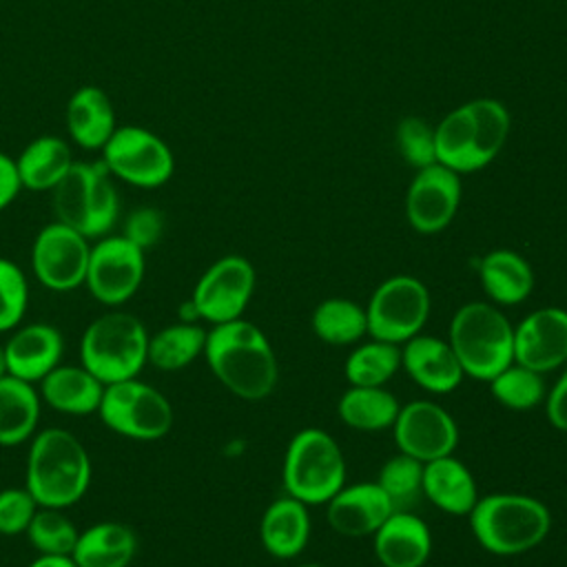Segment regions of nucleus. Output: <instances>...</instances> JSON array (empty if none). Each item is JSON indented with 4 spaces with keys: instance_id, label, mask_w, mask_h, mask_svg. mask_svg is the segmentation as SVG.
Returning a JSON list of instances; mask_svg holds the SVG:
<instances>
[{
    "instance_id": "c85d7f7f",
    "label": "nucleus",
    "mask_w": 567,
    "mask_h": 567,
    "mask_svg": "<svg viewBox=\"0 0 567 567\" xmlns=\"http://www.w3.org/2000/svg\"><path fill=\"white\" fill-rule=\"evenodd\" d=\"M42 399L35 383L18 377L0 379V445L13 447L31 441L40 421Z\"/></svg>"
},
{
    "instance_id": "58836bf2",
    "label": "nucleus",
    "mask_w": 567,
    "mask_h": 567,
    "mask_svg": "<svg viewBox=\"0 0 567 567\" xmlns=\"http://www.w3.org/2000/svg\"><path fill=\"white\" fill-rule=\"evenodd\" d=\"M38 503L27 487H4L0 489V534L18 536L24 534Z\"/></svg>"
},
{
    "instance_id": "a211bd4d",
    "label": "nucleus",
    "mask_w": 567,
    "mask_h": 567,
    "mask_svg": "<svg viewBox=\"0 0 567 567\" xmlns=\"http://www.w3.org/2000/svg\"><path fill=\"white\" fill-rule=\"evenodd\" d=\"M7 370L29 383H40L55 365L62 363L64 337L53 323L35 321L18 326L4 343Z\"/></svg>"
},
{
    "instance_id": "c9c22d12",
    "label": "nucleus",
    "mask_w": 567,
    "mask_h": 567,
    "mask_svg": "<svg viewBox=\"0 0 567 567\" xmlns=\"http://www.w3.org/2000/svg\"><path fill=\"white\" fill-rule=\"evenodd\" d=\"M62 512L64 509H53V507L35 509L24 536L38 554L71 556L80 532Z\"/></svg>"
},
{
    "instance_id": "dca6fc26",
    "label": "nucleus",
    "mask_w": 567,
    "mask_h": 567,
    "mask_svg": "<svg viewBox=\"0 0 567 567\" xmlns=\"http://www.w3.org/2000/svg\"><path fill=\"white\" fill-rule=\"evenodd\" d=\"M461 204V175L434 162L416 171L405 193L408 224L423 235L447 228Z\"/></svg>"
},
{
    "instance_id": "72a5a7b5",
    "label": "nucleus",
    "mask_w": 567,
    "mask_h": 567,
    "mask_svg": "<svg viewBox=\"0 0 567 567\" xmlns=\"http://www.w3.org/2000/svg\"><path fill=\"white\" fill-rule=\"evenodd\" d=\"M394 512H412L423 496V463L399 452L388 458L377 478Z\"/></svg>"
},
{
    "instance_id": "393cba45",
    "label": "nucleus",
    "mask_w": 567,
    "mask_h": 567,
    "mask_svg": "<svg viewBox=\"0 0 567 567\" xmlns=\"http://www.w3.org/2000/svg\"><path fill=\"white\" fill-rule=\"evenodd\" d=\"M423 496L452 516H467L478 501L472 472L452 454L423 463Z\"/></svg>"
},
{
    "instance_id": "4468645a",
    "label": "nucleus",
    "mask_w": 567,
    "mask_h": 567,
    "mask_svg": "<svg viewBox=\"0 0 567 567\" xmlns=\"http://www.w3.org/2000/svg\"><path fill=\"white\" fill-rule=\"evenodd\" d=\"M89 252L91 239L55 219L38 230L31 244V268L44 288L69 292L84 286Z\"/></svg>"
},
{
    "instance_id": "20e7f679",
    "label": "nucleus",
    "mask_w": 567,
    "mask_h": 567,
    "mask_svg": "<svg viewBox=\"0 0 567 567\" xmlns=\"http://www.w3.org/2000/svg\"><path fill=\"white\" fill-rule=\"evenodd\" d=\"M467 516L476 543L496 556H516L534 549L551 527V514L545 503L512 492L478 498Z\"/></svg>"
},
{
    "instance_id": "423d86ee",
    "label": "nucleus",
    "mask_w": 567,
    "mask_h": 567,
    "mask_svg": "<svg viewBox=\"0 0 567 567\" xmlns=\"http://www.w3.org/2000/svg\"><path fill=\"white\" fill-rule=\"evenodd\" d=\"M51 206L58 221L82 233L86 239L109 235L120 219L115 179L102 159H75L62 182L51 190Z\"/></svg>"
},
{
    "instance_id": "6ab92c4d",
    "label": "nucleus",
    "mask_w": 567,
    "mask_h": 567,
    "mask_svg": "<svg viewBox=\"0 0 567 567\" xmlns=\"http://www.w3.org/2000/svg\"><path fill=\"white\" fill-rule=\"evenodd\" d=\"M326 505L330 527L350 538L372 536L394 512L390 498L377 481L343 485Z\"/></svg>"
},
{
    "instance_id": "e433bc0d",
    "label": "nucleus",
    "mask_w": 567,
    "mask_h": 567,
    "mask_svg": "<svg viewBox=\"0 0 567 567\" xmlns=\"http://www.w3.org/2000/svg\"><path fill=\"white\" fill-rule=\"evenodd\" d=\"M29 306V284L22 268L0 257V332L16 330Z\"/></svg>"
},
{
    "instance_id": "412c9836",
    "label": "nucleus",
    "mask_w": 567,
    "mask_h": 567,
    "mask_svg": "<svg viewBox=\"0 0 567 567\" xmlns=\"http://www.w3.org/2000/svg\"><path fill=\"white\" fill-rule=\"evenodd\" d=\"M372 538L383 567H423L432 554V532L414 512H392Z\"/></svg>"
},
{
    "instance_id": "37998d69",
    "label": "nucleus",
    "mask_w": 567,
    "mask_h": 567,
    "mask_svg": "<svg viewBox=\"0 0 567 567\" xmlns=\"http://www.w3.org/2000/svg\"><path fill=\"white\" fill-rule=\"evenodd\" d=\"M27 567H78L71 556H58V554H38Z\"/></svg>"
},
{
    "instance_id": "2f4dec72",
    "label": "nucleus",
    "mask_w": 567,
    "mask_h": 567,
    "mask_svg": "<svg viewBox=\"0 0 567 567\" xmlns=\"http://www.w3.org/2000/svg\"><path fill=\"white\" fill-rule=\"evenodd\" d=\"M312 330L328 346L359 343L368 334L365 308L352 299L330 297L323 299L312 312Z\"/></svg>"
},
{
    "instance_id": "39448f33",
    "label": "nucleus",
    "mask_w": 567,
    "mask_h": 567,
    "mask_svg": "<svg viewBox=\"0 0 567 567\" xmlns=\"http://www.w3.org/2000/svg\"><path fill=\"white\" fill-rule=\"evenodd\" d=\"M463 372L492 381L514 363V328L503 310L487 301L463 303L450 323V339Z\"/></svg>"
},
{
    "instance_id": "f257e3e1",
    "label": "nucleus",
    "mask_w": 567,
    "mask_h": 567,
    "mask_svg": "<svg viewBox=\"0 0 567 567\" xmlns=\"http://www.w3.org/2000/svg\"><path fill=\"white\" fill-rule=\"evenodd\" d=\"M204 359L217 381L239 399L261 401L277 385L279 368L268 337L241 317L206 332Z\"/></svg>"
},
{
    "instance_id": "473e14b6",
    "label": "nucleus",
    "mask_w": 567,
    "mask_h": 567,
    "mask_svg": "<svg viewBox=\"0 0 567 567\" xmlns=\"http://www.w3.org/2000/svg\"><path fill=\"white\" fill-rule=\"evenodd\" d=\"M401 368V348L388 341H365L346 359V379L350 385H385Z\"/></svg>"
},
{
    "instance_id": "0eeeda50",
    "label": "nucleus",
    "mask_w": 567,
    "mask_h": 567,
    "mask_svg": "<svg viewBox=\"0 0 567 567\" xmlns=\"http://www.w3.org/2000/svg\"><path fill=\"white\" fill-rule=\"evenodd\" d=\"M146 326L131 312L109 310L80 339V363L104 385L135 379L148 363Z\"/></svg>"
},
{
    "instance_id": "5701e85b",
    "label": "nucleus",
    "mask_w": 567,
    "mask_h": 567,
    "mask_svg": "<svg viewBox=\"0 0 567 567\" xmlns=\"http://www.w3.org/2000/svg\"><path fill=\"white\" fill-rule=\"evenodd\" d=\"M38 392L42 403H47L49 408L62 414L84 416L91 412L97 414L104 383L93 377L82 363H60L38 383Z\"/></svg>"
},
{
    "instance_id": "bb28decb",
    "label": "nucleus",
    "mask_w": 567,
    "mask_h": 567,
    "mask_svg": "<svg viewBox=\"0 0 567 567\" xmlns=\"http://www.w3.org/2000/svg\"><path fill=\"white\" fill-rule=\"evenodd\" d=\"M73 162L71 144L64 137L38 135L16 157L20 186L35 193H51Z\"/></svg>"
},
{
    "instance_id": "f03ea898",
    "label": "nucleus",
    "mask_w": 567,
    "mask_h": 567,
    "mask_svg": "<svg viewBox=\"0 0 567 567\" xmlns=\"http://www.w3.org/2000/svg\"><path fill=\"white\" fill-rule=\"evenodd\" d=\"M91 474V456L73 432L47 427L31 436L24 487L38 507H73L89 492Z\"/></svg>"
},
{
    "instance_id": "ddd939ff",
    "label": "nucleus",
    "mask_w": 567,
    "mask_h": 567,
    "mask_svg": "<svg viewBox=\"0 0 567 567\" xmlns=\"http://www.w3.org/2000/svg\"><path fill=\"white\" fill-rule=\"evenodd\" d=\"M255 284L257 275L252 264L241 255H226L204 270L193 288L190 301L199 319L210 326L235 321L244 315Z\"/></svg>"
},
{
    "instance_id": "aec40b11",
    "label": "nucleus",
    "mask_w": 567,
    "mask_h": 567,
    "mask_svg": "<svg viewBox=\"0 0 567 567\" xmlns=\"http://www.w3.org/2000/svg\"><path fill=\"white\" fill-rule=\"evenodd\" d=\"M401 365L419 388L432 394L456 390L465 377L452 346L427 334H416L403 343Z\"/></svg>"
},
{
    "instance_id": "7ed1b4c3",
    "label": "nucleus",
    "mask_w": 567,
    "mask_h": 567,
    "mask_svg": "<svg viewBox=\"0 0 567 567\" xmlns=\"http://www.w3.org/2000/svg\"><path fill=\"white\" fill-rule=\"evenodd\" d=\"M512 117L507 106L494 97H476L452 109L434 126L436 162L454 173L485 168L503 151Z\"/></svg>"
},
{
    "instance_id": "f704fd0d",
    "label": "nucleus",
    "mask_w": 567,
    "mask_h": 567,
    "mask_svg": "<svg viewBox=\"0 0 567 567\" xmlns=\"http://www.w3.org/2000/svg\"><path fill=\"white\" fill-rule=\"evenodd\" d=\"M489 383L492 396L509 410H532L545 401L543 374L520 363H512L501 370Z\"/></svg>"
},
{
    "instance_id": "c756f323",
    "label": "nucleus",
    "mask_w": 567,
    "mask_h": 567,
    "mask_svg": "<svg viewBox=\"0 0 567 567\" xmlns=\"http://www.w3.org/2000/svg\"><path fill=\"white\" fill-rule=\"evenodd\" d=\"M399 410V399L383 385H350L337 403L339 419L361 432L392 427Z\"/></svg>"
},
{
    "instance_id": "9d476101",
    "label": "nucleus",
    "mask_w": 567,
    "mask_h": 567,
    "mask_svg": "<svg viewBox=\"0 0 567 567\" xmlns=\"http://www.w3.org/2000/svg\"><path fill=\"white\" fill-rule=\"evenodd\" d=\"M100 153L113 179L135 188H159L175 173L171 146L157 133L140 124H117Z\"/></svg>"
},
{
    "instance_id": "a19ab883",
    "label": "nucleus",
    "mask_w": 567,
    "mask_h": 567,
    "mask_svg": "<svg viewBox=\"0 0 567 567\" xmlns=\"http://www.w3.org/2000/svg\"><path fill=\"white\" fill-rule=\"evenodd\" d=\"M545 412H547L549 423L556 430L567 432V368L563 370L560 379L556 381V385L545 396Z\"/></svg>"
},
{
    "instance_id": "4be33fe9",
    "label": "nucleus",
    "mask_w": 567,
    "mask_h": 567,
    "mask_svg": "<svg viewBox=\"0 0 567 567\" xmlns=\"http://www.w3.org/2000/svg\"><path fill=\"white\" fill-rule=\"evenodd\" d=\"M64 124L73 144L84 151H102L117 128L115 109L106 91L95 84L75 89L64 109Z\"/></svg>"
},
{
    "instance_id": "cd10ccee",
    "label": "nucleus",
    "mask_w": 567,
    "mask_h": 567,
    "mask_svg": "<svg viewBox=\"0 0 567 567\" xmlns=\"http://www.w3.org/2000/svg\"><path fill=\"white\" fill-rule=\"evenodd\" d=\"M478 279L487 297L498 306L525 301L534 288V270L523 255L496 248L478 261Z\"/></svg>"
},
{
    "instance_id": "f8f14e48",
    "label": "nucleus",
    "mask_w": 567,
    "mask_h": 567,
    "mask_svg": "<svg viewBox=\"0 0 567 567\" xmlns=\"http://www.w3.org/2000/svg\"><path fill=\"white\" fill-rule=\"evenodd\" d=\"M144 250L120 235H104L91 244L84 286L95 301L117 308L135 297L144 281Z\"/></svg>"
},
{
    "instance_id": "9b49d317",
    "label": "nucleus",
    "mask_w": 567,
    "mask_h": 567,
    "mask_svg": "<svg viewBox=\"0 0 567 567\" xmlns=\"http://www.w3.org/2000/svg\"><path fill=\"white\" fill-rule=\"evenodd\" d=\"M430 292L423 281L410 275L388 277L377 286L368 306V334L379 341L403 346L421 334L430 317Z\"/></svg>"
},
{
    "instance_id": "7c9ffc66",
    "label": "nucleus",
    "mask_w": 567,
    "mask_h": 567,
    "mask_svg": "<svg viewBox=\"0 0 567 567\" xmlns=\"http://www.w3.org/2000/svg\"><path fill=\"white\" fill-rule=\"evenodd\" d=\"M206 332L199 323L177 321L164 326L159 332L148 337V363L164 372H175L190 365L204 354Z\"/></svg>"
},
{
    "instance_id": "4c0bfd02",
    "label": "nucleus",
    "mask_w": 567,
    "mask_h": 567,
    "mask_svg": "<svg viewBox=\"0 0 567 567\" xmlns=\"http://www.w3.org/2000/svg\"><path fill=\"white\" fill-rule=\"evenodd\" d=\"M396 146L403 159L416 171L436 162L434 128L416 115H408L396 126Z\"/></svg>"
},
{
    "instance_id": "2eb2a0df",
    "label": "nucleus",
    "mask_w": 567,
    "mask_h": 567,
    "mask_svg": "<svg viewBox=\"0 0 567 567\" xmlns=\"http://www.w3.org/2000/svg\"><path fill=\"white\" fill-rule=\"evenodd\" d=\"M392 432L399 452L421 463L452 454L458 443V427L452 414L432 401L401 405Z\"/></svg>"
},
{
    "instance_id": "a18cd8bd",
    "label": "nucleus",
    "mask_w": 567,
    "mask_h": 567,
    "mask_svg": "<svg viewBox=\"0 0 567 567\" xmlns=\"http://www.w3.org/2000/svg\"><path fill=\"white\" fill-rule=\"evenodd\" d=\"M297 567H323V565H315V563H310V565H297Z\"/></svg>"
},
{
    "instance_id": "6e6552de",
    "label": "nucleus",
    "mask_w": 567,
    "mask_h": 567,
    "mask_svg": "<svg viewBox=\"0 0 567 567\" xmlns=\"http://www.w3.org/2000/svg\"><path fill=\"white\" fill-rule=\"evenodd\" d=\"M281 481L286 494L306 505L328 503L346 485V456L339 443L326 430H299L286 447Z\"/></svg>"
},
{
    "instance_id": "a878e982",
    "label": "nucleus",
    "mask_w": 567,
    "mask_h": 567,
    "mask_svg": "<svg viewBox=\"0 0 567 567\" xmlns=\"http://www.w3.org/2000/svg\"><path fill=\"white\" fill-rule=\"evenodd\" d=\"M137 545V536L126 523L100 520L78 534L71 558L78 567H128Z\"/></svg>"
},
{
    "instance_id": "79ce46f5",
    "label": "nucleus",
    "mask_w": 567,
    "mask_h": 567,
    "mask_svg": "<svg viewBox=\"0 0 567 567\" xmlns=\"http://www.w3.org/2000/svg\"><path fill=\"white\" fill-rule=\"evenodd\" d=\"M22 186L16 168V157L0 151V213L13 204Z\"/></svg>"
},
{
    "instance_id": "ea45409f",
    "label": "nucleus",
    "mask_w": 567,
    "mask_h": 567,
    "mask_svg": "<svg viewBox=\"0 0 567 567\" xmlns=\"http://www.w3.org/2000/svg\"><path fill=\"white\" fill-rule=\"evenodd\" d=\"M122 235L146 252L164 235V215L153 206L135 208L126 215L124 226H122Z\"/></svg>"
},
{
    "instance_id": "c03bdc74",
    "label": "nucleus",
    "mask_w": 567,
    "mask_h": 567,
    "mask_svg": "<svg viewBox=\"0 0 567 567\" xmlns=\"http://www.w3.org/2000/svg\"><path fill=\"white\" fill-rule=\"evenodd\" d=\"M9 370H7V354H4V343H0V379L7 377Z\"/></svg>"
},
{
    "instance_id": "f3484780",
    "label": "nucleus",
    "mask_w": 567,
    "mask_h": 567,
    "mask_svg": "<svg viewBox=\"0 0 567 567\" xmlns=\"http://www.w3.org/2000/svg\"><path fill=\"white\" fill-rule=\"evenodd\" d=\"M514 363L540 374L567 363V310L547 306L514 328Z\"/></svg>"
},
{
    "instance_id": "1a4fd4ad",
    "label": "nucleus",
    "mask_w": 567,
    "mask_h": 567,
    "mask_svg": "<svg viewBox=\"0 0 567 567\" xmlns=\"http://www.w3.org/2000/svg\"><path fill=\"white\" fill-rule=\"evenodd\" d=\"M100 421L131 441H159L173 427V405L153 385L135 379L104 385Z\"/></svg>"
},
{
    "instance_id": "b1692460",
    "label": "nucleus",
    "mask_w": 567,
    "mask_h": 567,
    "mask_svg": "<svg viewBox=\"0 0 567 567\" xmlns=\"http://www.w3.org/2000/svg\"><path fill=\"white\" fill-rule=\"evenodd\" d=\"M259 538L264 549L275 558L299 556L310 540V514L308 505L284 496L272 501L259 523Z\"/></svg>"
}]
</instances>
